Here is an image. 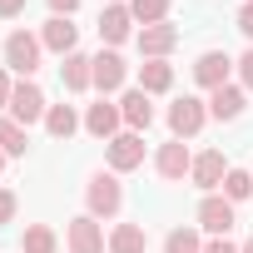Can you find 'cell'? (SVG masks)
Segmentation results:
<instances>
[{
	"label": "cell",
	"instance_id": "29",
	"mask_svg": "<svg viewBox=\"0 0 253 253\" xmlns=\"http://www.w3.org/2000/svg\"><path fill=\"white\" fill-rule=\"evenodd\" d=\"M238 30H243V40L253 45V0H243V10H238Z\"/></svg>",
	"mask_w": 253,
	"mask_h": 253
},
{
	"label": "cell",
	"instance_id": "5",
	"mask_svg": "<svg viewBox=\"0 0 253 253\" xmlns=\"http://www.w3.org/2000/svg\"><path fill=\"white\" fill-rule=\"evenodd\" d=\"M65 248H70V253H109V233H104L99 218L80 213V218H70V228H65Z\"/></svg>",
	"mask_w": 253,
	"mask_h": 253
},
{
	"label": "cell",
	"instance_id": "23",
	"mask_svg": "<svg viewBox=\"0 0 253 253\" xmlns=\"http://www.w3.org/2000/svg\"><path fill=\"white\" fill-rule=\"evenodd\" d=\"M20 253H60V233L50 223H30L20 233Z\"/></svg>",
	"mask_w": 253,
	"mask_h": 253
},
{
	"label": "cell",
	"instance_id": "16",
	"mask_svg": "<svg viewBox=\"0 0 253 253\" xmlns=\"http://www.w3.org/2000/svg\"><path fill=\"white\" fill-rule=\"evenodd\" d=\"M119 114H124V129H134V134H144L149 124H154V104H149V94L139 84L119 94Z\"/></svg>",
	"mask_w": 253,
	"mask_h": 253
},
{
	"label": "cell",
	"instance_id": "26",
	"mask_svg": "<svg viewBox=\"0 0 253 253\" xmlns=\"http://www.w3.org/2000/svg\"><path fill=\"white\" fill-rule=\"evenodd\" d=\"M223 199H233V204L253 199V174H248V169H228V179H223Z\"/></svg>",
	"mask_w": 253,
	"mask_h": 253
},
{
	"label": "cell",
	"instance_id": "34",
	"mask_svg": "<svg viewBox=\"0 0 253 253\" xmlns=\"http://www.w3.org/2000/svg\"><path fill=\"white\" fill-rule=\"evenodd\" d=\"M238 253H253V238H243V243H238Z\"/></svg>",
	"mask_w": 253,
	"mask_h": 253
},
{
	"label": "cell",
	"instance_id": "6",
	"mask_svg": "<svg viewBox=\"0 0 253 253\" xmlns=\"http://www.w3.org/2000/svg\"><path fill=\"white\" fill-rule=\"evenodd\" d=\"M204 124H209V104H204V99L184 94V99L169 104V134H174V139H194Z\"/></svg>",
	"mask_w": 253,
	"mask_h": 253
},
{
	"label": "cell",
	"instance_id": "24",
	"mask_svg": "<svg viewBox=\"0 0 253 253\" xmlns=\"http://www.w3.org/2000/svg\"><path fill=\"white\" fill-rule=\"evenodd\" d=\"M164 253H204V238H199V228H189V223L169 228V233H164Z\"/></svg>",
	"mask_w": 253,
	"mask_h": 253
},
{
	"label": "cell",
	"instance_id": "15",
	"mask_svg": "<svg viewBox=\"0 0 253 253\" xmlns=\"http://www.w3.org/2000/svg\"><path fill=\"white\" fill-rule=\"evenodd\" d=\"M228 75H233V60L223 55V50H204L199 60H194V84L199 89H218V84H228Z\"/></svg>",
	"mask_w": 253,
	"mask_h": 253
},
{
	"label": "cell",
	"instance_id": "4",
	"mask_svg": "<svg viewBox=\"0 0 253 253\" xmlns=\"http://www.w3.org/2000/svg\"><path fill=\"white\" fill-rule=\"evenodd\" d=\"M45 114H50V104H45V89H40L35 80H15V94H10V119L30 129V124H40Z\"/></svg>",
	"mask_w": 253,
	"mask_h": 253
},
{
	"label": "cell",
	"instance_id": "1",
	"mask_svg": "<svg viewBox=\"0 0 253 253\" xmlns=\"http://www.w3.org/2000/svg\"><path fill=\"white\" fill-rule=\"evenodd\" d=\"M119 209H124V184H119V174H114V169L89 174V184H84V213H89V218H119Z\"/></svg>",
	"mask_w": 253,
	"mask_h": 253
},
{
	"label": "cell",
	"instance_id": "27",
	"mask_svg": "<svg viewBox=\"0 0 253 253\" xmlns=\"http://www.w3.org/2000/svg\"><path fill=\"white\" fill-rule=\"evenodd\" d=\"M15 213H20L15 189H5V184H0V228H5V223H15Z\"/></svg>",
	"mask_w": 253,
	"mask_h": 253
},
{
	"label": "cell",
	"instance_id": "33",
	"mask_svg": "<svg viewBox=\"0 0 253 253\" xmlns=\"http://www.w3.org/2000/svg\"><path fill=\"white\" fill-rule=\"evenodd\" d=\"M25 10V0H0V20H15Z\"/></svg>",
	"mask_w": 253,
	"mask_h": 253
},
{
	"label": "cell",
	"instance_id": "11",
	"mask_svg": "<svg viewBox=\"0 0 253 253\" xmlns=\"http://www.w3.org/2000/svg\"><path fill=\"white\" fill-rule=\"evenodd\" d=\"M119 129H124V114H119V104L99 94V104H89V109H84V134H94V139H104V144H109Z\"/></svg>",
	"mask_w": 253,
	"mask_h": 253
},
{
	"label": "cell",
	"instance_id": "8",
	"mask_svg": "<svg viewBox=\"0 0 253 253\" xmlns=\"http://www.w3.org/2000/svg\"><path fill=\"white\" fill-rule=\"evenodd\" d=\"M189 169H194V154H189V144H184V139H169V144H159V149H154V174H159L164 184L189 179Z\"/></svg>",
	"mask_w": 253,
	"mask_h": 253
},
{
	"label": "cell",
	"instance_id": "20",
	"mask_svg": "<svg viewBox=\"0 0 253 253\" xmlns=\"http://www.w3.org/2000/svg\"><path fill=\"white\" fill-rule=\"evenodd\" d=\"M80 129H84V114H75V104H50V114H45V134L50 139H70Z\"/></svg>",
	"mask_w": 253,
	"mask_h": 253
},
{
	"label": "cell",
	"instance_id": "13",
	"mask_svg": "<svg viewBox=\"0 0 253 253\" xmlns=\"http://www.w3.org/2000/svg\"><path fill=\"white\" fill-rule=\"evenodd\" d=\"M40 45H45L50 55H75V50H80V25L65 20V15H50V20L40 25Z\"/></svg>",
	"mask_w": 253,
	"mask_h": 253
},
{
	"label": "cell",
	"instance_id": "32",
	"mask_svg": "<svg viewBox=\"0 0 253 253\" xmlns=\"http://www.w3.org/2000/svg\"><path fill=\"white\" fill-rule=\"evenodd\" d=\"M45 5H50V15H65V20H70V15L80 10V0H45Z\"/></svg>",
	"mask_w": 253,
	"mask_h": 253
},
{
	"label": "cell",
	"instance_id": "14",
	"mask_svg": "<svg viewBox=\"0 0 253 253\" xmlns=\"http://www.w3.org/2000/svg\"><path fill=\"white\" fill-rule=\"evenodd\" d=\"M134 45H139V55L144 60H169L174 55V45H179V25H144L139 35H134Z\"/></svg>",
	"mask_w": 253,
	"mask_h": 253
},
{
	"label": "cell",
	"instance_id": "3",
	"mask_svg": "<svg viewBox=\"0 0 253 253\" xmlns=\"http://www.w3.org/2000/svg\"><path fill=\"white\" fill-rule=\"evenodd\" d=\"M194 218H199V233H209V238H228V228L238 223V204L223 199V194H204Z\"/></svg>",
	"mask_w": 253,
	"mask_h": 253
},
{
	"label": "cell",
	"instance_id": "25",
	"mask_svg": "<svg viewBox=\"0 0 253 253\" xmlns=\"http://www.w3.org/2000/svg\"><path fill=\"white\" fill-rule=\"evenodd\" d=\"M134 25H164L169 20V0H129Z\"/></svg>",
	"mask_w": 253,
	"mask_h": 253
},
{
	"label": "cell",
	"instance_id": "2",
	"mask_svg": "<svg viewBox=\"0 0 253 253\" xmlns=\"http://www.w3.org/2000/svg\"><path fill=\"white\" fill-rule=\"evenodd\" d=\"M0 55H5V70H15L20 80H30V75L40 70V60H45V45H40V35H30V30H10L5 45H0Z\"/></svg>",
	"mask_w": 253,
	"mask_h": 253
},
{
	"label": "cell",
	"instance_id": "19",
	"mask_svg": "<svg viewBox=\"0 0 253 253\" xmlns=\"http://www.w3.org/2000/svg\"><path fill=\"white\" fill-rule=\"evenodd\" d=\"M139 89L154 99V94H169L174 89V65L169 60H144L139 65Z\"/></svg>",
	"mask_w": 253,
	"mask_h": 253
},
{
	"label": "cell",
	"instance_id": "9",
	"mask_svg": "<svg viewBox=\"0 0 253 253\" xmlns=\"http://www.w3.org/2000/svg\"><path fill=\"white\" fill-rule=\"evenodd\" d=\"M228 159H223V149H204V154H194V169H189V179H194V189H204V194H218L223 189V179H228Z\"/></svg>",
	"mask_w": 253,
	"mask_h": 253
},
{
	"label": "cell",
	"instance_id": "10",
	"mask_svg": "<svg viewBox=\"0 0 253 253\" xmlns=\"http://www.w3.org/2000/svg\"><path fill=\"white\" fill-rule=\"evenodd\" d=\"M129 35H134V15H129V5H124V0H114V5L99 10V40H104L109 50H119Z\"/></svg>",
	"mask_w": 253,
	"mask_h": 253
},
{
	"label": "cell",
	"instance_id": "31",
	"mask_svg": "<svg viewBox=\"0 0 253 253\" xmlns=\"http://www.w3.org/2000/svg\"><path fill=\"white\" fill-rule=\"evenodd\" d=\"M10 94H15V80L10 70H0V109H10Z\"/></svg>",
	"mask_w": 253,
	"mask_h": 253
},
{
	"label": "cell",
	"instance_id": "35",
	"mask_svg": "<svg viewBox=\"0 0 253 253\" xmlns=\"http://www.w3.org/2000/svg\"><path fill=\"white\" fill-rule=\"evenodd\" d=\"M5 159H10V154H5V149H0V174H5Z\"/></svg>",
	"mask_w": 253,
	"mask_h": 253
},
{
	"label": "cell",
	"instance_id": "21",
	"mask_svg": "<svg viewBox=\"0 0 253 253\" xmlns=\"http://www.w3.org/2000/svg\"><path fill=\"white\" fill-rule=\"evenodd\" d=\"M144 248H149L144 223H114L109 228V253H144Z\"/></svg>",
	"mask_w": 253,
	"mask_h": 253
},
{
	"label": "cell",
	"instance_id": "22",
	"mask_svg": "<svg viewBox=\"0 0 253 253\" xmlns=\"http://www.w3.org/2000/svg\"><path fill=\"white\" fill-rule=\"evenodd\" d=\"M0 149H5L10 159H25V149H30V129L15 124L10 114H0Z\"/></svg>",
	"mask_w": 253,
	"mask_h": 253
},
{
	"label": "cell",
	"instance_id": "18",
	"mask_svg": "<svg viewBox=\"0 0 253 253\" xmlns=\"http://www.w3.org/2000/svg\"><path fill=\"white\" fill-rule=\"evenodd\" d=\"M248 109V89L243 84H218L209 94V119H238Z\"/></svg>",
	"mask_w": 253,
	"mask_h": 253
},
{
	"label": "cell",
	"instance_id": "17",
	"mask_svg": "<svg viewBox=\"0 0 253 253\" xmlns=\"http://www.w3.org/2000/svg\"><path fill=\"white\" fill-rule=\"evenodd\" d=\"M60 84L70 89V94H84V89H94V55H65V65H60Z\"/></svg>",
	"mask_w": 253,
	"mask_h": 253
},
{
	"label": "cell",
	"instance_id": "12",
	"mask_svg": "<svg viewBox=\"0 0 253 253\" xmlns=\"http://www.w3.org/2000/svg\"><path fill=\"white\" fill-rule=\"evenodd\" d=\"M124 80H129V65H124L119 50H99L94 55V89L109 99L114 89H124Z\"/></svg>",
	"mask_w": 253,
	"mask_h": 253
},
{
	"label": "cell",
	"instance_id": "30",
	"mask_svg": "<svg viewBox=\"0 0 253 253\" xmlns=\"http://www.w3.org/2000/svg\"><path fill=\"white\" fill-rule=\"evenodd\" d=\"M204 253H238L233 238H204Z\"/></svg>",
	"mask_w": 253,
	"mask_h": 253
},
{
	"label": "cell",
	"instance_id": "28",
	"mask_svg": "<svg viewBox=\"0 0 253 253\" xmlns=\"http://www.w3.org/2000/svg\"><path fill=\"white\" fill-rule=\"evenodd\" d=\"M233 70H238V84H243V89H253V45L233 60Z\"/></svg>",
	"mask_w": 253,
	"mask_h": 253
},
{
	"label": "cell",
	"instance_id": "36",
	"mask_svg": "<svg viewBox=\"0 0 253 253\" xmlns=\"http://www.w3.org/2000/svg\"><path fill=\"white\" fill-rule=\"evenodd\" d=\"M104 5H114V0H104Z\"/></svg>",
	"mask_w": 253,
	"mask_h": 253
},
{
	"label": "cell",
	"instance_id": "7",
	"mask_svg": "<svg viewBox=\"0 0 253 253\" xmlns=\"http://www.w3.org/2000/svg\"><path fill=\"white\" fill-rule=\"evenodd\" d=\"M104 159H109V169H114V174H129V169H139V164H144V134H134V129H119V134L104 144Z\"/></svg>",
	"mask_w": 253,
	"mask_h": 253
}]
</instances>
